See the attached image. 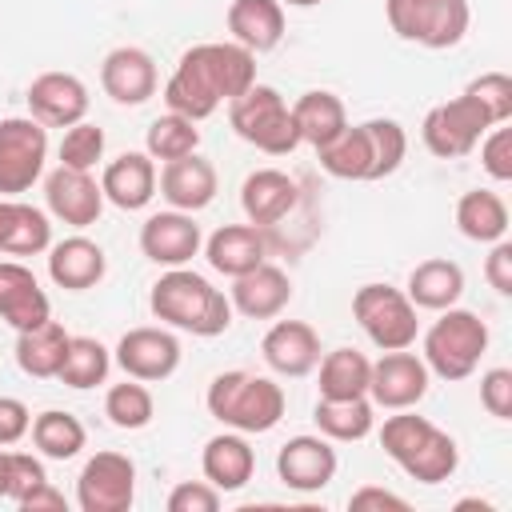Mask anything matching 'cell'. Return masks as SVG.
<instances>
[{
    "mask_svg": "<svg viewBox=\"0 0 512 512\" xmlns=\"http://www.w3.org/2000/svg\"><path fill=\"white\" fill-rule=\"evenodd\" d=\"M48 128L32 116L0 120V196H20L44 176Z\"/></svg>",
    "mask_w": 512,
    "mask_h": 512,
    "instance_id": "cell-9",
    "label": "cell"
},
{
    "mask_svg": "<svg viewBox=\"0 0 512 512\" xmlns=\"http://www.w3.org/2000/svg\"><path fill=\"white\" fill-rule=\"evenodd\" d=\"M456 512H492V504H488V500L468 496V500H456Z\"/></svg>",
    "mask_w": 512,
    "mask_h": 512,
    "instance_id": "cell-52",
    "label": "cell"
},
{
    "mask_svg": "<svg viewBox=\"0 0 512 512\" xmlns=\"http://www.w3.org/2000/svg\"><path fill=\"white\" fill-rule=\"evenodd\" d=\"M104 416H108L116 428H124V432H140V428L152 424L156 400H152V392H148L144 380L124 376V384H112V388H108V396H104Z\"/></svg>",
    "mask_w": 512,
    "mask_h": 512,
    "instance_id": "cell-39",
    "label": "cell"
},
{
    "mask_svg": "<svg viewBox=\"0 0 512 512\" xmlns=\"http://www.w3.org/2000/svg\"><path fill=\"white\" fill-rule=\"evenodd\" d=\"M256 84V52L240 48L236 40H208L192 44L176 72L164 84L168 112H180L188 120H208L224 100H236Z\"/></svg>",
    "mask_w": 512,
    "mask_h": 512,
    "instance_id": "cell-1",
    "label": "cell"
},
{
    "mask_svg": "<svg viewBox=\"0 0 512 512\" xmlns=\"http://www.w3.org/2000/svg\"><path fill=\"white\" fill-rule=\"evenodd\" d=\"M52 244V224L48 212L16 200V196H0V252L8 256H40Z\"/></svg>",
    "mask_w": 512,
    "mask_h": 512,
    "instance_id": "cell-28",
    "label": "cell"
},
{
    "mask_svg": "<svg viewBox=\"0 0 512 512\" xmlns=\"http://www.w3.org/2000/svg\"><path fill=\"white\" fill-rule=\"evenodd\" d=\"M292 108V120H296V132H300V144H312V148H324L328 140H336L344 128H348V108L336 92L328 88H312L304 96H296Z\"/></svg>",
    "mask_w": 512,
    "mask_h": 512,
    "instance_id": "cell-30",
    "label": "cell"
},
{
    "mask_svg": "<svg viewBox=\"0 0 512 512\" xmlns=\"http://www.w3.org/2000/svg\"><path fill=\"white\" fill-rule=\"evenodd\" d=\"M488 340H492L488 324L472 308H456L452 304L424 332V364L440 380H468L476 372L480 356L488 352Z\"/></svg>",
    "mask_w": 512,
    "mask_h": 512,
    "instance_id": "cell-5",
    "label": "cell"
},
{
    "mask_svg": "<svg viewBox=\"0 0 512 512\" xmlns=\"http://www.w3.org/2000/svg\"><path fill=\"white\" fill-rule=\"evenodd\" d=\"M296 200H300V184L280 168H256L240 184V208L256 228H276L296 208Z\"/></svg>",
    "mask_w": 512,
    "mask_h": 512,
    "instance_id": "cell-19",
    "label": "cell"
},
{
    "mask_svg": "<svg viewBox=\"0 0 512 512\" xmlns=\"http://www.w3.org/2000/svg\"><path fill=\"white\" fill-rule=\"evenodd\" d=\"M380 448L412 476L416 484H444L460 468V448L456 440L436 428L428 416H416L412 408H396L380 424Z\"/></svg>",
    "mask_w": 512,
    "mask_h": 512,
    "instance_id": "cell-2",
    "label": "cell"
},
{
    "mask_svg": "<svg viewBox=\"0 0 512 512\" xmlns=\"http://www.w3.org/2000/svg\"><path fill=\"white\" fill-rule=\"evenodd\" d=\"M148 308L160 324L184 328L192 336H220L232 324V300L192 268H168L152 284Z\"/></svg>",
    "mask_w": 512,
    "mask_h": 512,
    "instance_id": "cell-3",
    "label": "cell"
},
{
    "mask_svg": "<svg viewBox=\"0 0 512 512\" xmlns=\"http://www.w3.org/2000/svg\"><path fill=\"white\" fill-rule=\"evenodd\" d=\"M228 300H232V312H240L248 320H276L292 300V280L284 268L264 260V264H256L232 280Z\"/></svg>",
    "mask_w": 512,
    "mask_h": 512,
    "instance_id": "cell-20",
    "label": "cell"
},
{
    "mask_svg": "<svg viewBox=\"0 0 512 512\" xmlns=\"http://www.w3.org/2000/svg\"><path fill=\"white\" fill-rule=\"evenodd\" d=\"M28 428H32V412H28V404L16 400V396H0V448L20 444V440L28 436Z\"/></svg>",
    "mask_w": 512,
    "mask_h": 512,
    "instance_id": "cell-48",
    "label": "cell"
},
{
    "mask_svg": "<svg viewBox=\"0 0 512 512\" xmlns=\"http://www.w3.org/2000/svg\"><path fill=\"white\" fill-rule=\"evenodd\" d=\"M316 160L336 180H376V152L364 124H348L336 140L316 148Z\"/></svg>",
    "mask_w": 512,
    "mask_h": 512,
    "instance_id": "cell-31",
    "label": "cell"
},
{
    "mask_svg": "<svg viewBox=\"0 0 512 512\" xmlns=\"http://www.w3.org/2000/svg\"><path fill=\"white\" fill-rule=\"evenodd\" d=\"M364 128H368L372 152H376V180H384V176H392L404 164V156H408V132L392 116H372V120H364Z\"/></svg>",
    "mask_w": 512,
    "mask_h": 512,
    "instance_id": "cell-41",
    "label": "cell"
},
{
    "mask_svg": "<svg viewBox=\"0 0 512 512\" xmlns=\"http://www.w3.org/2000/svg\"><path fill=\"white\" fill-rule=\"evenodd\" d=\"M44 480H48V472H44L40 456H32V452H8V500H20L28 488H36Z\"/></svg>",
    "mask_w": 512,
    "mask_h": 512,
    "instance_id": "cell-47",
    "label": "cell"
},
{
    "mask_svg": "<svg viewBox=\"0 0 512 512\" xmlns=\"http://www.w3.org/2000/svg\"><path fill=\"white\" fill-rule=\"evenodd\" d=\"M456 228L476 244H496L508 236V204L492 188H472L456 200Z\"/></svg>",
    "mask_w": 512,
    "mask_h": 512,
    "instance_id": "cell-33",
    "label": "cell"
},
{
    "mask_svg": "<svg viewBox=\"0 0 512 512\" xmlns=\"http://www.w3.org/2000/svg\"><path fill=\"white\" fill-rule=\"evenodd\" d=\"M200 148V128L196 120L180 116V112H164L148 124V136H144V152L152 160H180L188 152Z\"/></svg>",
    "mask_w": 512,
    "mask_h": 512,
    "instance_id": "cell-40",
    "label": "cell"
},
{
    "mask_svg": "<svg viewBox=\"0 0 512 512\" xmlns=\"http://www.w3.org/2000/svg\"><path fill=\"white\" fill-rule=\"evenodd\" d=\"M408 300L416 308H428V312H444L452 304H460L464 296V268L448 256H432V260H420L412 272H408Z\"/></svg>",
    "mask_w": 512,
    "mask_h": 512,
    "instance_id": "cell-29",
    "label": "cell"
},
{
    "mask_svg": "<svg viewBox=\"0 0 512 512\" xmlns=\"http://www.w3.org/2000/svg\"><path fill=\"white\" fill-rule=\"evenodd\" d=\"M312 420L320 428V436H328L332 444H352L364 440L376 424V404L368 396H352V400H316Z\"/></svg>",
    "mask_w": 512,
    "mask_h": 512,
    "instance_id": "cell-34",
    "label": "cell"
},
{
    "mask_svg": "<svg viewBox=\"0 0 512 512\" xmlns=\"http://www.w3.org/2000/svg\"><path fill=\"white\" fill-rule=\"evenodd\" d=\"M100 188L104 200L116 204L120 212H140L156 196V160L148 152H120L116 160L104 164Z\"/></svg>",
    "mask_w": 512,
    "mask_h": 512,
    "instance_id": "cell-24",
    "label": "cell"
},
{
    "mask_svg": "<svg viewBox=\"0 0 512 512\" xmlns=\"http://www.w3.org/2000/svg\"><path fill=\"white\" fill-rule=\"evenodd\" d=\"M48 316H52V304L40 280L32 276V268H24L20 260H0V320L24 332L44 324Z\"/></svg>",
    "mask_w": 512,
    "mask_h": 512,
    "instance_id": "cell-22",
    "label": "cell"
},
{
    "mask_svg": "<svg viewBox=\"0 0 512 512\" xmlns=\"http://www.w3.org/2000/svg\"><path fill=\"white\" fill-rule=\"evenodd\" d=\"M156 184H160V196L180 208V212H200L216 200V188H220V176H216V164L204 160L200 152H188L180 160H164V168L156 172Z\"/></svg>",
    "mask_w": 512,
    "mask_h": 512,
    "instance_id": "cell-18",
    "label": "cell"
},
{
    "mask_svg": "<svg viewBox=\"0 0 512 512\" xmlns=\"http://www.w3.org/2000/svg\"><path fill=\"white\" fill-rule=\"evenodd\" d=\"M204 256H208V264H212L220 276L236 280V276H244L248 268H256V264L268 260L264 228H256V224H224V228H216V232L204 240Z\"/></svg>",
    "mask_w": 512,
    "mask_h": 512,
    "instance_id": "cell-25",
    "label": "cell"
},
{
    "mask_svg": "<svg viewBox=\"0 0 512 512\" xmlns=\"http://www.w3.org/2000/svg\"><path fill=\"white\" fill-rule=\"evenodd\" d=\"M112 360L124 368V376L144 380V384H160L180 368V340L168 328L140 324V328H128L116 340Z\"/></svg>",
    "mask_w": 512,
    "mask_h": 512,
    "instance_id": "cell-12",
    "label": "cell"
},
{
    "mask_svg": "<svg viewBox=\"0 0 512 512\" xmlns=\"http://www.w3.org/2000/svg\"><path fill=\"white\" fill-rule=\"evenodd\" d=\"M208 416L236 432H272L284 416V388L268 376H252L244 368L220 372L208 384Z\"/></svg>",
    "mask_w": 512,
    "mask_h": 512,
    "instance_id": "cell-4",
    "label": "cell"
},
{
    "mask_svg": "<svg viewBox=\"0 0 512 512\" xmlns=\"http://www.w3.org/2000/svg\"><path fill=\"white\" fill-rule=\"evenodd\" d=\"M68 332L64 324H56L52 316L36 328H24L16 332V364L24 376H36V380H52L64 364V352H68Z\"/></svg>",
    "mask_w": 512,
    "mask_h": 512,
    "instance_id": "cell-32",
    "label": "cell"
},
{
    "mask_svg": "<svg viewBox=\"0 0 512 512\" xmlns=\"http://www.w3.org/2000/svg\"><path fill=\"white\" fill-rule=\"evenodd\" d=\"M352 316L380 352L412 348L420 336L416 304L408 300L404 288H392V284H360L352 296Z\"/></svg>",
    "mask_w": 512,
    "mask_h": 512,
    "instance_id": "cell-7",
    "label": "cell"
},
{
    "mask_svg": "<svg viewBox=\"0 0 512 512\" xmlns=\"http://www.w3.org/2000/svg\"><path fill=\"white\" fill-rule=\"evenodd\" d=\"M480 404L496 420H512V368H488L480 376Z\"/></svg>",
    "mask_w": 512,
    "mask_h": 512,
    "instance_id": "cell-45",
    "label": "cell"
},
{
    "mask_svg": "<svg viewBox=\"0 0 512 512\" xmlns=\"http://www.w3.org/2000/svg\"><path fill=\"white\" fill-rule=\"evenodd\" d=\"M228 120L240 140L260 148L264 156H288L300 148V132L292 120V108L272 84H252L236 100H228Z\"/></svg>",
    "mask_w": 512,
    "mask_h": 512,
    "instance_id": "cell-6",
    "label": "cell"
},
{
    "mask_svg": "<svg viewBox=\"0 0 512 512\" xmlns=\"http://www.w3.org/2000/svg\"><path fill=\"white\" fill-rule=\"evenodd\" d=\"M336 448L328 436H292L288 444H280L276 452V476L292 488V492H320L332 484L336 476Z\"/></svg>",
    "mask_w": 512,
    "mask_h": 512,
    "instance_id": "cell-16",
    "label": "cell"
},
{
    "mask_svg": "<svg viewBox=\"0 0 512 512\" xmlns=\"http://www.w3.org/2000/svg\"><path fill=\"white\" fill-rule=\"evenodd\" d=\"M200 248H204V236L192 212L168 208V212H152L140 224V252L160 268H184Z\"/></svg>",
    "mask_w": 512,
    "mask_h": 512,
    "instance_id": "cell-14",
    "label": "cell"
},
{
    "mask_svg": "<svg viewBox=\"0 0 512 512\" xmlns=\"http://www.w3.org/2000/svg\"><path fill=\"white\" fill-rule=\"evenodd\" d=\"M348 508L352 512H408V500L388 492V488H380V484H364V488H356L348 496Z\"/></svg>",
    "mask_w": 512,
    "mask_h": 512,
    "instance_id": "cell-49",
    "label": "cell"
},
{
    "mask_svg": "<svg viewBox=\"0 0 512 512\" xmlns=\"http://www.w3.org/2000/svg\"><path fill=\"white\" fill-rule=\"evenodd\" d=\"M428 364L424 356L408 352V348H392L380 360H372V376H368V400L376 408H416L428 396Z\"/></svg>",
    "mask_w": 512,
    "mask_h": 512,
    "instance_id": "cell-11",
    "label": "cell"
},
{
    "mask_svg": "<svg viewBox=\"0 0 512 512\" xmlns=\"http://www.w3.org/2000/svg\"><path fill=\"white\" fill-rule=\"evenodd\" d=\"M200 468H204V480L220 492H236L252 480L256 472V452L248 448L244 432H220L204 444L200 452Z\"/></svg>",
    "mask_w": 512,
    "mask_h": 512,
    "instance_id": "cell-26",
    "label": "cell"
},
{
    "mask_svg": "<svg viewBox=\"0 0 512 512\" xmlns=\"http://www.w3.org/2000/svg\"><path fill=\"white\" fill-rule=\"evenodd\" d=\"M108 272V256L96 240L88 236H68V240H56L48 244V276L56 288L64 292H88L104 280Z\"/></svg>",
    "mask_w": 512,
    "mask_h": 512,
    "instance_id": "cell-23",
    "label": "cell"
},
{
    "mask_svg": "<svg viewBox=\"0 0 512 512\" xmlns=\"http://www.w3.org/2000/svg\"><path fill=\"white\" fill-rule=\"evenodd\" d=\"M488 128H492L488 112L468 92H460V96H452V100H444V104L424 112L420 140L436 160H460L480 144V136Z\"/></svg>",
    "mask_w": 512,
    "mask_h": 512,
    "instance_id": "cell-8",
    "label": "cell"
},
{
    "mask_svg": "<svg viewBox=\"0 0 512 512\" xmlns=\"http://www.w3.org/2000/svg\"><path fill=\"white\" fill-rule=\"evenodd\" d=\"M468 24H472L468 0H424V16H420V36H416V44H420V48H432V52L456 48V44L464 40Z\"/></svg>",
    "mask_w": 512,
    "mask_h": 512,
    "instance_id": "cell-37",
    "label": "cell"
},
{
    "mask_svg": "<svg viewBox=\"0 0 512 512\" xmlns=\"http://www.w3.org/2000/svg\"><path fill=\"white\" fill-rule=\"evenodd\" d=\"M16 508H20V512H68V500H64V492H60L52 480H44V484L28 488V492L16 500Z\"/></svg>",
    "mask_w": 512,
    "mask_h": 512,
    "instance_id": "cell-51",
    "label": "cell"
},
{
    "mask_svg": "<svg viewBox=\"0 0 512 512\" xmlns=\"http://www.w3.org/2000/svg\"><path fill=\"white\" fill-rule=\"evenodd\" d=\"M100 160H104V128L100 124L80 120V124L64 128V140H60V164L64 168L92 172Z\"/></svg>",
    "mask_w": 512,
    "mask_h": 512,
    "instance_id": "cell-42",
    "label": "cell"
},
{
    "mask_svg": "<svg viewBox=\"0 0 512 512\" xmlns=\"http://www.w3.org/2000/svg\"><path fill=\"white\" fill-rule=\"evenodd\" d=\"M464 92L488 112L492 124H508L512 120V76L508 72H480L476 80H468Z\"/></svg>",
    "mask_w": 512,
    "mask_h": 512,
    "instance_id": "cell-43",
    "label": "cell"
},
{
    "mask_svg": "<svg viewBox=\"0 0 512 512\" xmlns=\"http://www.w3.org/2000/svg\"><path fill=\"white\" fill-rule=\"evenodd\" d=\"M280 4H292V8H312V4H324V0H280Z\"/></svg>",
    "mask_w": 512,
    "mask_h": 512,
    "instance_id": "cell-54",
    "label": "cell"
},
{
    "mask_svg": "<svg viewBox=\"0 0 512 512\" xmlns=\"http://www.w3.org/2000/svg\"><path fill=\"white\" fill-rule=\"evenodd\" d=\"M480 164L492 180H512V128L508 124H492L480 136Z\"/></svg>",
    "mask_w": 512,
    "mask_h": 512,
    "instance_id": "cell-44",
    "label": "cell"
},
{
    "mask_svg": "<svg viewBox=\"0 0 512 512\" xmlns=\"http://www.w3.org/2000/svg\"><path fill=\"white\" fill-rule=\"evenodd\" d=\"M228 32L248 52H272L284 40V4L280 0H232Z\"/></svg>",
    "mask_w": 512,
    "mask_h": 512,
    "instance_id": "cell-27",
    "label": "cell"
},
{
    "mask_svg": "<svg viewBox=\"0 0 512 512\" xmlns=\"http://www.w3.org/2000/svg\"><path fill=\"white\" fill-rule=\"evenodd\" d=\"M320 396L324 400H352V396H368V376H372V360L356 348H332L320 356Z\"/></svg>",
    "mask_w": 512,
    "mask_h": 512,
    "instance_id": "cell-35",
    "label": "cell"
},
{
    "mask_svg": "<svg viewBox=\"0 0 512 512\" xmlns=\"http://www.w3.org/2000/svg\"><path fill=\"white\" fill-rule=\"evenodd\" d=\"M100 88L116 104L136 108V104L156 96V60L144 48H136V44H120L100 64Z\"/></svg>",
    "mask_w": 512,
    "mask_h": 512,
    "instance_id": "cell-17",
    "label": "cell"
},
{
    "mask_svg": "<svg viewBox=\"0 0 512 512\" xmlns=\"http://www.w3.org/2000/svg\"><path fill=\"white\" fill-rule=\"evenodd\" d=\"M8 496V452L0 448V500Z\"/></svg>",
    "mask_w": 512,
    "mask_h": 512,
    "instance_id": "cell-53",
    "label": "cell"
},
{
    "mask_svg": "<svg viewBox=\"0 0 512 512\" xmlns=\"http://www.w3.org/2000/svg\"><path fill=\"white\" fill-rule=\"evenodd\" d=\"M28 432H32L36 452L48 456V460H72V456H80V448L88 444V432H84L80 416L60 412V408H48V412L32 416V428H28Z\"/></svg>",
    "mask_w": 512,
    "mask_h": 512,
    "instance_id": "cell-36",
    "label": "cell"
},
{
    "mask_svg": "<svg viewBox=\"0 0 512 512\" xmlns=\"http://www.w3.org/2000/svg\"><path fill=\"white\" fill-rule=\"evenodd\" d=\"M28 116L40 120L44 128H72L88 116V88L72 72H40L28 92Z\"/></svg>",
    "mask_w": 512,
    "mask_h": 512,
    "instance_id": "cell-15",
    "label": "cell"
},
{
    "mask_svg": "<svg viewBox=\"0 0 512 512\" xmlns=\"http://www.w3.org/2000/svg\"><path fill=\"white\" fill-rule=\"evenodd\" d=\"M44 200H48V212L60 224H72V228H88L104 212V188H100V180L92 172L64 168V164H56L44 176Z\"/></svg>",
    "mask_w": 512,
    "mask_h": 512,
    "instance_id": "cell-13",
    "label": "cell"
},
{
    "mask_svg": "<svg viewBox=\"0 0 512 512\" xmlns=\"http://www.w3.org/2000/svg\"><path fill=\"white\" fill-rule=\"evenodd\" d=\"M484 280L500 292V296H512V244L508 240H496L488 260H484Z\"/></svg>",
    "mask_w": 512,
    "mask_h": 512,
    "instance_id": "cell-50",
    "label": "cell"
},
{
    "mask_svg": "<svg viewBox=\"0 0 512 512\" xmlns=\"http://www.w3.org/2000/svg\"><path fill=\"white\" fill-rule=\"evenodd\" d=\"M264 364L280 376H308L320 364V336L308 320H276L260 340Z\"/></svg>",
    "mask_w": 512,
    "mask_h": 512,
    "instance_id": "cell-21",
    "label": "cell"
},
{
    "mask_svg": "<svg viewBox=\"0 0 512 512\" xmlns=\"http://www.w3.org/2000/svg\"><path fill=\"white\" fill-rule=\"evenodd\" d=\"M108 368H112V352L96 336H72L56 380H64L68 388H96L108 380Z\"/></svg>",
    "mask_w": 512,
    "mask_h": 512,
    "instance_id": "cell-38",
    "label": "cell"
},
{
    "mask_svg": "<svg viewBox=\"0 0 512 512\" xmlns=\"http://www.w3.org/2000/svg\"><path fill=\"white\" fill-rule=\"evenodd\" d=\"M136 500V464L124 452H96L76 476L80 512H128Z\"/></svg>",
    "mask_w": 512,
    "mask_h": 512,
    "instance_id": "cell-10",
    "label": "cell"
},
{
    "mask_svg": "<svg viewBox=\"0 0 512 512\" xmlns=\"http://www.w3.org/2000/svg\"><path fill=\"white\" fill-rule=\"evenodd\" d=\"M220 508V488L208 480H180L168 492V512H216Z\"/></svg>",
    "mask_w": 512,
    "mask_h": 512,
    "instance_id": "cell-46",
    "label": "cell"
}]
</instances>
